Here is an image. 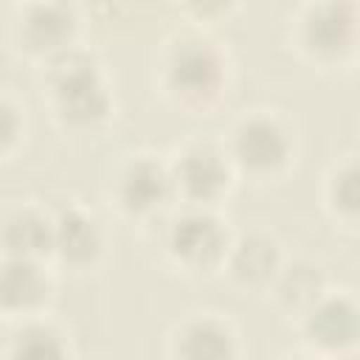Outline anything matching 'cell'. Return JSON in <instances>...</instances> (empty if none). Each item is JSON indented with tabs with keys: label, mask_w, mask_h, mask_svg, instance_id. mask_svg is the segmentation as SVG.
Wrapping results in <instances>:
<instances>
[{
	"label": "cell",
	"mask_w": 360,
	"mask_h": 360,
	"mask_svg": "<svg viewBox=\"0 0 360 360\" xmlns=\"http://www.w3.org/2000/svg\"><path fill=\"white\" fill-rule=\"evenodd\" d=\"M149 76L169 107L202 115L225 98L233 79V56L214 28L180 22L155 42Z\"/></svg>",
	"instance_id": "obj_1"
},
{
	"label": "cell",
	"mask_w": 360,
	"mask_h": 360,
	"mask_svg": "<svg viewBox=\"0 0 360 360\" xmlns=\"http://www.w3.org/2000/svg\"><path fill=\"white\" fill-rule=\"evenodd\" d=\"M51 124L73 141H93L115 121V90L101 53L84 39L34 65Z\"/></svg>",
	"instance_id": "obj_2"
},
{
	"label": "cell",
	"mask_w": 360,
	"mask_h": 360,
	"mask_svg": "<svg viewBox=\"0 0 360 360\" xmlns=\"http://www.w3.org/2000/svg\"><path fill=\"white\" fill-rule=\"evenodd\" d=\"M219 138L236 177L256 186L284 180L292 172L301 149L295 121L270 104L236 110L225 121Z\"/></svg>",
	"instance_id": "obj_3"
},
{
	"label": "cell",
	"mask_w": 360,
	"mask_h": 360,
	"mask_svg": "<svg viewBox=\"0 0 360 360\" xmlns=\"http://www.w3.org/2000/svg\"><path fill=\"white\" fill-rule=\"evenodd\" d=\"M101 194L118 219L141 228L143 233H152L177 205L169 160L149 146L118 152L104 169Z\"/></svg>",
	"instance_id": "obj_4"
},
{
	"label": "cell",
	"mask_w": 360,
	"mask_h": 360,
	"mask_svg": "<svg viewBox=\"0 0 360 360\" xmlns=\"http://www.w3.org/2000/svg\"><path fill=\"white\" fill-rule=\"evenodd\" d=\"M284 37L318 70L352 68L360 62V0H301L284 20Z\"/></svg>",
	"instance_id": "obj_5"
},
{
	"label": "cell",
	"mask_w": 360,
	"mask_h": 360,
	"mask_svg": "<svg viewBox=\"0 0 360 360\" xmlns=\"http://www.w3.org/2000/svg\"><path fill=\"white\" fill-rule=\"evenodd\" d=\"M149 236L169 270L186 278H208L222 270L233 225L222 208L177 202Z\"/></svg>",
	"instance_id": "obj_6"
},
{
	"label": "cell",
	"mask_w": 360,
	"mask_h": 360,
	"mask_svg": "<svg viewBox=\"0 0 360 360\" xmlns=\"http://www.w3.org/2000/svg\"><path fill=\"white\" fill-rule=\"evenodd\" d=\"M166 160L177 202L186 205L222 208V202L239 183L219 135L191 132L166 152Z\"/></svg>",
	"instance_id": "obj_7"
},
{
	"label": "cell",
	"mask_w": 360,
	"mask_h": 360,
	"mask_svg": "<svg viewBox=\"0 0 360 360\" xmlns=\"http://www.w3.org/2000/svg\"><path fill=\"white\" fill-rule=\"evenodd\" d=\"M11 48L34 65L84 42V8L73 0H20L8 11Z\"/></svg>",
	"instance_id": "obj_8"
},
{
	"label": "cell",
	"mask_w": 360,
	"mask_h": 360,
	"mask_svg": "<svg viewBox=\"0 0 360 360\" xmlns=\"http://www.w3.org/2000/svg\"><path fill=\"white\" fill-rule=\"evenodd\" d=\"M301 349L321 360H343L360 352V295L332 284L295 321Z\"/></svg>",
	"instance_id": "obj_9"
},
{
	"label": "cell",
	"mask_w": 360,
	"mask_h": 360,
	"mask_svg": "<svg viewBox=\"0 0 360 360\" xmlns=\"http://www.w3.org/2000/svg\"><path fill=\"white\" fill-rule=\"evenodd\" d=\"M110 256V231L96 208L82 200L53 205L51 264L59 273L87 276L96 273Z\"/></svg>",
	"instance_id": "obj_10"
},
{
	"label": "cell",
	"mask_w": 360,
	"mask_h": 360,
	"mask_svg": "<svg viewBox=\"0 0 360 360\" xmlns=\"http://www.w3.org/2000/svg\"><path fill=\"white\" fill-rule=\"evenodd\" d=\"M239 326L219 309H188L163 332V360H242Z\"/></svg>",
	"instance_id": "obj_11"
},
{
	"label": "cell",
	"mask_w": 360,
	"mask_h": 360,
	"mask_svg": "<svg viewBox=\"0 0 360 360\" xmlns=\"http://www.w3.org/2000/svg\"><path fill=\"white\" fill-rule=\"evenodd\" d=\"M284 259H287V248L273 228L267 225L233 228L219 276L239 295H267Z\"/></svg>",
	"instance_id": "obj_12"
},
{
	"label": "cell",
	"mask_w": 360,
	"mask_h": 360,
	"mask_svg": "<svg viewBox=\"0 0 360 360\" xmlns=\"http://www.w3.org/2000/svg\"><path fill=\"white\" fill-rule=\"evenodd\" d=\"M59 290V270L48 259L0 256V315L3 323L51 315Z\"/></svg>",
	"instance_id": "obj_13"
},
{
	"label": "cell",
	"mask_w": 360,
	"mask_h": 360,
	"mask_svg": "<svg viewBox=\"0 0 360 360\" xmlns=\"http://www.w3.org/2000/svg\"><path fill=\"white\" fill-rule=\"evenodd\" d=\"M53 239V208L34 197L6 200L0 208V256L48 259Z\"/></svg>",
	"instance_id": "obj_14"
},
{
	"label": "cell",
	"mask_w": 360,
	"mask_h": 360,
	"mask_svg": "<svg viewBox=\"0 0 360 360\" xmlns=\"http://www.w3.org/2000/svg\"><path fill=\"white\" fill-rule=\"evenodd\" d=\"M0 360H76L73 338L53 315L3 323Z\"/></svg>",
	"instance_id": "obj_15"
},
{
	"label": "cell",
	"mask_w": 360,
	"mask_h": 360,
	"mask_svg": "<svg viewBox=\"0 0 360 360\" xmlns=\"http://www.w3.org/2000/svg\"><path fill=\"white\" fill-rule=\"evenodd\" d=\"M329 287H332V278L321 259L307 253H287L281 270L276 273L267 290V298L284 318L295 321Z\"/></svg>",
	"instance_id": "obj_16"
},
{
	"label": "cell",
	"mask_w": 360,
	"mask_h": 360,
	"mask_svg": "<svg viewBox=\"0 0 360 360\" xmlns=\"http://www.w3.org/2000/svg\"><path fill=\"white\" fill-rule=\"evenodd\" d=\"M318 197L323 214L343 231L360 233V149L332 158L321 174Z\"/></svg>",
	"instance_id": "obj_17"
},
{
	"label": "cell",
	"mask_w": 360,
	"mask_h": 360,
	"mask_svg": "<svg viewBox=\"0 0 360 360\" xmlns=\"http://www.w3.org/2000/svg\"><path fill=\"white\" fill-rule=\"evenodd\" d=\"M25 129H28V115H25L22 98L14 93V87H3L0 90V160H11L20 152L25 141Z\"/></svg>",
	"instance_id": "obj_18"
},
{
	"label": "cell",
	"mask_w": 360,
	"mask_h": 360,
	"mask_svg": "<svg viewBox=\"0 0 360 360\" xmlns=\"http://www.w3.org/2000/svg\"><path fill=\"white\" fill-rule=\"evenodd\" d=\"M233 8V3H222V0H191V3H183V17L186 22H194V25H202V28H214L217 20H222L228 11Z\"/></svg>",
	"instance_id": "obj_19"
},
{
	"label": "cell",
	"mask_w": 360,
	"mask_h": 360,
	"mask_svg": "<svg viewBox=\"0 0 360 360\" xmlns=\"http://www.w3.org/2000/svg\"><path fill=\"white\" fill-rule=\"evenodd\" d=\"M276 360H321V357L309 354L307 349H298V352H284V354H278Z\"/></svg>",
	"instance_id": "obj_20"
}]
</instances>
